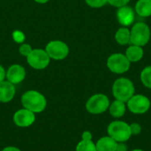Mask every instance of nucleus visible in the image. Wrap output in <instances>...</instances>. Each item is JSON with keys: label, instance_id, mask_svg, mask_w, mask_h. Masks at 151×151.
<instances>
[{"label": "nucleus", "instance_id": "obj_6", "mask_svg": "<svg viewBox=\"0 0 151 151\" xmlns=\"http://www.w3.org/2000/svg\"><path fill=\"white\" fill-rule=\"evenodd\" d=\"M110 106V100L104 94H96L90 96L86 103V110L91 114H102Z\"/></svg>", "mask_w": 151, "mask_h": 151}, {"label": "nucleus", "instance_id": "obj_21", "mask_svg": "<svg viewBox=\"0 0 151 151\" xmlns=\"http://www.w3.org/2000/svg\"><path fill=\"white\" fill-rule=\"evenodd\" d=\"M12 36L13 41L17 43H19V44L23 43L26 40L25 34L20 30H14L12 34Z\"/></svg>", "mask_w": 151, "mask_h": 151}, {"label": "nucleus", "instance_id": "obj_17", "mask_svg": "<svg viewBox=\"0 0 151 151\" xmlns=\"http://www.w3.org/2000/svg\"><path fill=\"white\" fill-rule=\"evenodd\" d=\"M135 12L142 18L151 16V0H138L135 4Z\"/></svg>", "mask_w": 151, "mask_h": 151}, {"label": "nucleus", "instance_id": "obj_23", "mask_svg": "<svg viewBox=\"0 0 151 151\" xmlns=\"http://www.w3.org/2000/svg\"><path fill=\"white\" fill-rule=\"evenodd\" d=\"M32 50H33V48L31 47L30 44L23 42V43H21V44L19 45V53L21 56L27 58V57L31 53Z\"/></svg>", "mask_w": 151, "mask_h": 151}, {"label": "nucleus", "instance_id": "obj_16", "mask_svg": "<svg viewBox=\"0 0 151 151\" xmlns=\"http://www.w3.org/2000/svg\"><path fill=\"white\" fill-rule=\"evenodd\" d=\"M126 104L122 101L119 100H115L113 101L110 106H109V111L110 114L115 118V119H119L121 117L124 116V114L126 113Z\"/></svg>", "mask_w": 151, "mask_h": 151}, {"label": "nucleus", "instance_id": "obj_26", "mask_svg": "<svg viewBox=\"0 0 151 151\" xmlns=\"http://www.w3.org/2000/svg\"><path fill=\"white\" fill-rule=\"evenodd\" d=\"M92 138H93V135H92V134L89 131H85L81 134V140H84V141H92Z\"/></svg>", "mask_w": 151, "mask_h": 151}, {"label": "nucleus", "instance_id": "obj_25", "mask_svg": "<svg viewBox=\"0 0 151 151\" xmlns=\"http://www.w3.org/2000/svg\"><path fill=\"white\" fill-rule=\"evenodd\" d=\"M130 127V131H131V134L132 135H137L139 134H141L142 132V127L140 124L138 123H132L131 125H129Z\"/></svg>", "mask_w": 151, "mask_h": 151}, {"label": "nucleus", "instance_id": "obj_18", "mask_svg": "<svg viewBox=\"0 0 151 151\" xmlns=\"http://www.w3.org/2000/svg\"><path fill=\"white\" fill-rule=\"evenodd\" d=\"M130 37H131V31L127 27H119L115 33L116 42L119 45H122V46H125L130 43Z\"/></svg>", "mask_w": 151, "mask_h": 151}, {"label": "nucleus", "instance_id": "obj_20", "mask_svg": "<svg viewBox=\"0 0 151 151\" xmlns=\"http://www.w3.org/2000/svg\"><path fill=\"white\" fill-rule=\"evenodd\" d=\"M75 151H97L96 144L92 141L81 140L76 146Z\"/></svg>", "mask_w": 151, "mask_h": 151}, {"label": "nucleus", "instance_id": "obj_31", "mask_svg": "<svg viewBox=\"0 0 151 151\" xmlns=\"http://www.w3.org/2000/svg\"><path fill=\"white\" fill-rule=\"evenodd\" d=\"M132 151H143L142 150H140V149H135V150H133Z\"/></svg>", "mask_w": 151, "mask_h": 151}, {"label": "nucleus", "instance_id": "obj_14", "mask_svg": "<svg viewBox=\"0 0 151 151\" xmlns=\"http://www.w3.org/2000/svg\"><path fill=\"white\" fill-rule=\"evenodd\" d=\"M117 144L118 142L108 135L100 138L96 143V148L97 151H116Z\"/></svg>", "mask_w": 151, "mask_h": 151}, {"label": "nucleus", "instance_id": "obj_24", "mask_svg": "<svg viewBox=\"0 0 151 151\" xmlns=\"http://www.w3.org/2000/svg\"><path fill=\"white\" fill-rule=\"evenodd\" d=\"M108 4L114 7H122L125 5H127V4L130 2V0H107Z\"/></svg>", "mask_w": 151, "mask_h": 151}, {"label": "nucleus", "instance_id": "obj_2", "mask_svg": "<svg viewBox=\"0 0 151 151\" xmlns=\"http://www.w3.org/2000/svg\"><path fill=\"white\" fill-rule=\"evenodd\" d=\"M135 92L133 81L127 78L121 77L117 79L112 85V95L116 100L127 103Z\"/></svg>", "mask_w": 151, "mask_h": 151}, {"label": "nucleus", "instance_id": "obj_12", "mask_svg": "<svg viewBox=\"0 0 151 151\" xmlns=\"http://www.w3.org/2000/svg\"><path fill=\"white\" fill-rule=\"evenodd\" d=\"M117 19L122 27H129L134 24L135 19L134 11L131 6L125 5L119 7L116 12Z\"/></svg>", "mask_w": 151, "mask_h": 151}, {"label": "nucleus", "instance_id": "obj_11", "mask_svg": "<svg viewBox=\"0 0 151 151\" xmlns=\"http://www.w3.org/2000/svg\"><path fill=\"white\" fill-rule=\"evenodd\" d=\"M26 70L25 68L19 64H13L9 66L6 71L5 79L9 82L12 83L13 85L19 84L22 82L26 78Z\"/></svg>", "mask_w": 151, "mask_h": 151}, {"label": "nucleus", "instance_id": "obj_30", "mask_svg": "<svg viewBox=\"0 0 151 151\" xmlns=\"http://www.w3.org/2000/svg\"><path fill=\"white\" fill-rule=\"evenodd\" d=\"M35 3H38V4H46L48 3L50 0H34Z\"/></svg>", "mask_w": 151, "mask_h": 151}, {"label": "nucleus", "instance_id": "obj_22", "mask_svg": "<svg viewBox=\"0 0 151 151\" xmlns=\"http://www.w3.org/2000/svg\"><path fill=\"white\" fill-rule=\"evenodd\" d=\"M85 2L91 8H102L108 4L107 0H85Z\"/></svg>", "mask_w": 151, "mask_h": 151}, {"label": "nucleus", "instance_id": "obj_28", "mask_svg": "<svg viewBox=\"0 0 151 151\" xmlns=\"http://www.w3.org/2000/svg\"><path fill=\"white\" fill-rule=\"evenodd\" d=\"M5 74H6V71L4 68L3 65H0V82H2L3 81L5 80Z\"/></svg>", "mask_w": 151, "mask_h": 151}, {"label": "nucleus", "instance_id": "obj_5", "mask_svg": "<svg viewBox=\"0 0 151 151\" xmlns=\"http://www.w3.org/2000/svg\"><path fill=\"white\" fill-rule=\"evenodd\" d=\"M108 69L117 74H122L127 73L130 69L131 62L127 59L125 54L114 53L111 54L106 62Z\"/></svg>", "mask_w": 151, "mask_h": 151}, {"label": "nucleus", "instance_id": "obj_13", "mask_svg": "<svg viewBox=\"0 0 151 151\" xmlns=\"http://www.w3.org/2000/svg\"><path fill=\"white\" fill-rule=\"evenodd\" d=\"M16 94L15 85L4 80L0 82V103L11 102Z\"/></svg>", "mask_w": 151, "mask_h": 151}, {"label": "nucleus", "instance_id": "obj_10", "mask_svg": "<svg viewBox=\"0 0 151 151\" xmlns=\"http://www.w3.org/2000/svg\"><path fill=\"white\" fill-rule=\"evenodd\" d=\"M35 121V113L23 108L18 110L13 115V122L17 127H28Z\"/></svg>", "mask_w": 151, "mask_h": 151}, {"label": "nucleus", "instance_id": "obj_7", "mask_svg": "<svg viewBox=\"0 0 151 151\" xmlns=\"http://www.w3.org/2000/svg\"><path fill=\"white\" fill-rule=\"evenodd\" d=\"M45 51L50 59L53 60H63L69 55L68 45L60 40L50 41L45 46Z\"/></svg>", "mask_w": 151, "mask_h": 151}, {"label": "nucleus", "instance_id": "obj_4", "mask_svg": "<svg viewBox=\"0 0 151 151\" xmlns=\"http://www.w3.org/2000/svg\"><path fill=\"white\" fill-rule=\"evenodd\" d=\"M107 133L108 135L117 142H125L128 141L132 135L129 125L121 120L112 121L107 127Z\"/></svg>", "mask_w": 151, "mask_h": 151}, {"label": "nucleus", "instance_id": "obj_19", "mask_svg": "<svg viewBox=\"0 0 151 151\" xmlns=\"http://www.w3.org/2000/svg\"><path fill=\"white\" fill-rule=\"evenodd\" d=\"M141 81L143 86L151 89V65L146 66L141 72Z\"/></svg>", "mask_w": 151, "mask_h": 151}, {"label": "nucleus", "instance_id": "obj_29", "mask_svg": "<svg viewBox=\"0 0 151 151\" xmlns=\"http://www.w3.org/2000/svg\"><path fill=\"white\" fill-rule=\"evenodd\" d=\"M2 151H21L19 149L16 148V147H13V146H8V147H5L4 149H3Z\"/></svg>", "mask_w": 151, "mask_h": 151}, {"label": "nucleus", "instance_id": "obj_8", "mask_svg": "<svg viewBox=\"0 0 151 151\" xmlns=\"http://www.w3.org/2000/svg\"><path fill=\"white\" fill-rule=\"evenodd\" d=\"M26 58L27 64L35 70L45 69L50 63V58L45 50L40 48L33 49L31 53Z\"/></svg>", "mask_w": 151, "mask_h": 151}, {"label": "nucleus", "instance_id": "obj_27", "mask_svg": "<svg viewBox=\"0 0 151 151\" xmlns=\"http://www.w3.org/2000/svg\"><path fill=\"white\" fill-rule=\"evenodd\" d=\"M116 151H127V146L124 142H118Z\"/></svg>", "mask_w": 151, "mask_h": 151}, {"label": "nucleus", "instance_id": "obj_9", "mask_svg": "<svg viewBox=\"0 0 151 151\" xmlns=\"http://www.w3.org/2000/svg\"><path fill=\"white\" fill-rule=\"evenodd\" d=\"M128 110L134 114H144L150 108V100L143 95H134L127 102Z\"/></svg>", "mask_w": 151, "mask_h": 151}, {"label": "nucleus", "instance_id": "obj_15", "mask_svg": "<svg viewBox=\"0 0 151 151\" xmlns=\"http://www.w3.org/2000/svg\"><path fill=\"white\" fill-rule=\"evenodd\" d=\"M125 55L131 63H135L140 61L143 58L144 50L142 47L132 44L127 49Z\"/></svg>", "mask_w": 151, "mask_h": 151}, {"label": "nucleus", "instance_id": "obj_1", "mask_svg": "<svg viewBox=\"0 0 151 151\" xmlns=\"http://www.w3.org/2000/svg\"><path fill=\"white\" fill-rule=\"evenodd\" d=\"M21 104L23 108L34 113H40L45 110L47 100L42 93L36 90H28L22 95Z\"/></svg>", "mask_w": 151, "mask_h": 151}, {"label": "nucleus", "instance_id": "obj_3", "mask_svg": "<svg viewBox=\"0 0 151 151\" xmlns=\"http://www.w3.org/2000/svg\"><path fill=\"white\" fill-rule=\"evenodd\" d=\"M130 43L143 47L150 40V28L145 22H136L131 28Z\"/></svg>", "mask_w": 151, "mask_h": 151}]
</instances>
